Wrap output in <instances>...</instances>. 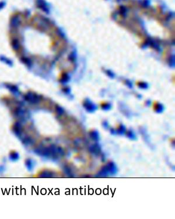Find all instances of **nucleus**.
<instances>
[{
	"label": "nucleus",
	"instance_id": "f257e3e1",
	"mask_svg": "<svg viewBox=\"0 0 175 219\" xmlns=\"http://www.w3.org/2000/svg\"><path fill=\"white\" fill-rule=\"evenodd\" d=\"M117 172V167L113 161H109L104 165L97 173V176L105 177L110 175H114Z\"/></svg>",
	"mask_w": 175,
	"mask_h": 219
},
{
	"label": "nucleus",
	"instance_id": "f03ea898",
	"mask_svg": "<svg viewBox=\"0 0 175 219\" xmlns=\"http://www.w3.org/2000/svg\"><path fill=\"white\" fill-rule=\"evenodd\" d=\"M89 152L96 156H99L102 153V148L99 144H94L89 147Z\"/></svg>",
	"mask_w": 175,
	"mask_h": 219
},
{
	"label": "nucleus",
	"instance_id": "7ed1b4c3",
	"mask_svg": "<svg viewBox=\"0 0 175 219\" xmlns=\"http://www.w3.org/2000/svg\"><path fill=\"white\" fill-rule=\"evenodd\" d=\"M83 105L85 110L89 112H94L97 110V107L89 99H85Z\"/></svg>",
	"mask_w": 175,
	"mask_h": 219
},
{
	"label": "nucleus",
	"instance_id": "20e7f679",
	"mask_svg": "<svg viewBox=\"0 0 175 219\" xmlns=\"http://www.w3.org/2000/svg\"><path fill=\"white\" fill-rule=\"evenodd\" d=\"M139 131H140V134L142 135V137L143 138L144 141L146 142V144H148V145H150L151 146V144L150 143V139H149V136L145 129V127H140L139 128Z\"/></svg>",
	"mask_w": 175,
	"mask_h": 219
},
{
	"label": "nucleus",
	"instance_id": "39448f33",
	"mask_svg": "<svg viewBox=\"0 0 175 219\" xmlns=\"http://www.w3.org/2000/svg\"><path fill=\"white\" fill-rule=\"evenodd\" d=\"M126 126L124 125L122 123H120L119 124L116 129H115V132H116V134H119V135H123L125 134L126 132Z\"/></svg>",
	"mask_w": 175,
	"mask_h": 219
},
{
	"label": "nucleus",
	"instance_id": "423d86ee",
	"mask_svg": "<svg viewBox=\"0 0 175 219\" xmlns=\"http://www.w3.org/2000/svg\"><path fill=\"white\" fill-rule=\"evenodd\" d=\"M89 137H91V139L93 140L94 141H97L99 140L100 136H99V133L98 132L97 130H91L89 132Z\"/></svg>",
	"mask_w": 175,
	"mask_h": 219
},
{
	"label": "nucleus",
	"instance_id": "0eeeda50",
	"mask_svg": "<svg viewBox=\"0 0 175 219\" xmlns=\"http://www.w3.org/2000/svg\"><path fill=\"white\" fill-rule=\"evenodd\" d=\"M126 137L129 139L131 140H136L137 139V137L135 134V133L133 132L131 129H128L126 130V132L125 133Z\"/></svg>",
	"mask_w": 175,
	"mask_h": 219
},
{
	"label": "nucleus",
	"instance_id": "6e6552de",
	"mask_svg": "<svg viewBox=\"0 0 175 219\" xmlns=\"http://www.w3.org/2000/svg\"><path fill=\"white\" fill-rule=\"evenodd\" d=\"M154 110H155V112L159 113H162L163 111L164 107L162 104L159 103H155L154 105Z\"/></svg>",
	"mask_w": 175,
	"mask_h": 219
},
{
	"label": "nucleus",
	"instance_id": "1a4fd4ad",
	"mask_svg": "<svg viewBox=\"0 0 175 219\" xmlns=\"http://www.w3.org/2000/svg\"><path fill=\"white\" fill-rule=\"evenodd\" d=\"M101 107L103 110H109L111 109V105L109 103H103L101 105Z\"/></svg>",
	"mask_w": 175,
	"mask_h": 219
},
{
	"label": "nucleus",
	"instance_id": "9d476101",
	"mask_svg": "<svg viewBox=\"0 0 175 219\" xmlns=\"http://www.w3.org/2000/svg\"><path fill=\"white\" fill-rule=\"evenodd\" d=\"M102 126H103V127L104 128H105V129H108V128H109V123H108L107 121H103V122H102Z\"/></svg>",
	"mask_w": 175,
	"mask_h": 219
},
{
	"label": "nucleus",
	"instance_id": "9b49d317",
	"mask_svg": "<svg viewBox=\"0 0 175 219\" xmlns=\"http://www.w3.org/2000/svg\"><path fill=\"white\" fill-rule=\"evenodd\" d=\"M110 132H111V134H116L115 129H114V128H111L110 129Z\"/></svg>",
	"mask_w": 175,
	"mask_h": 219
}]
</instances>
